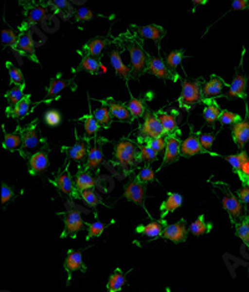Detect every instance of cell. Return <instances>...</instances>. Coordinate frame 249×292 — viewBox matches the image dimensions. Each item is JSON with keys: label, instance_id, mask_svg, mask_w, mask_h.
<instances>
[{"label": "cell", "instance_id": "cell-1", "mask_svg": "<svg viewBox=\"0 0 249 292\" xmlns=\"http://www.w3.org/2000/svg\"><path fill=\"white\" fill-rule=\"evenodd\" d=\"M113 160H115L113 162L115 166L120 167L124 172V174L127 175L135 167L143 162V158H142L137 143H133L127 138H122L116 144V148L113 152Z\"/></svg>", "mask_w": 249, "mask_h": 292}, {"label": "cell", "instance_id": "cell-2", "mask_svg": "<svg viewBox=\"0 0 249 292\" xmlns=\"http://www.w3.org/2000/svg\"><path fill=\"white\" fill-rule=\"evenodd\" d=\"M203 79L182 80V92L178 97V104L183 110L190 111L193 106L203 101Z\"/></svg>", "mask_w": 249, "mask_h": 292}, {"label": "cell", "instance_id": "cell-3", "mask_svg": "<svg viewBox=\"0 0 249 292\" xmlns=\"http://www.w3.org/2000/svg\"><path fill=\"white\" fill-rule=\"evenodd\" d=\"M21 136H23V143H21V147H20L19 153L24 159L29 160V158L34 155L33 153L34 149L48 143L46 139L40 138L39 129H37V120H34L28 126L23 127L21 128Z\"/></svg>", "mask_w": 249, "mask_h": 292}, {"label": "cell", "instance_id": "cell-4", "mask_svg": "<svg viewBox=\"0 0 249 292\" xmlns=\"http://www.w3.org/2000/svg\"><path fill=\"white\" fill-rule=\"evenodd\" d=\"M126 49L130 52L131 59V70H132L133 79H139L142 73L146 72L150 61V55L143 50L141 44L137 42V40L131 39L127 40Z\"/></svg>", "mask_w": 249, "mask_h": 292}, {"label": "cell", "instance_id": "cell-5", "mask_svg": "<svg viewBox=\"0 0 249 292\" xmlns=\"http://www.w3.org/2000/svg\"><path fill=\"white\" fill-rule=\"evenodd\" d=\"M81 214L82 209L80 206L70 202L66 203V213H64V225H65V228H64L61 235H60L61 239L68 238V236L75 238L76 234L82 230L86 223H84V220H82Z\"/></svg>", "mask_w": 249, "mask_h": 292}, {"label": "cell", "instance_id": "cell-6", "mask_svg": "<svg viewBox=\"0 0 249 292\" xmlns=\"http://www.w3.org/2000/svg\"><path fill=\"white\" fill-rule=\"evenodd\" d=\"M20 5L24 6V20L23 25L20 26L19 30H29V29H34L39 21L45 19L48 17V6L45 4H35L34 1H26L23 3L20 1Z\"/></svg>", "mask_w": 249, "mask_h": 292}, {"label": "cell", "instance_id": "cell-7", "mask_svg": "<svg viewBox=\"0 0 249 292\" xmlns=\"http://www.w3.org/2000/svg\"><path fill=\"white\" fill-rule=\"evenodd\" d=\"M33 34H34V29H29V30H20L19 31V40L15 46L14 53H17L18 56H25L30 59L31 61L35 64H39V59L36 56V51H35L34 39H33Z\"/></svg>", "mask_w": 249, "mask_h": 292}, {"label": "cell", "instance_id": "cell-8", "mask_svg": "<svg viewBox=\"0 0 249 292\" xmlns=\"http://www.w3.org/2000/svg\"><path fill=\"white\" fill-rule=\"evenodd\" d=\"M164 131L163 126H162L160 117L157 113H146L144 117V122L142 123L141 128H140V136L139 140H146V139H153V138L163 137Z\"/></svg>", "mask_w": 249, "mask_h": 292}, {"label": "cell", "instance_id": "cell-9", "mask_svg": "<svg viewBox=\"0 0 249 292\" xmlns=\"http://www.w3.org/2000/svg\"><path fill=\"white\" fill-rule=\"evenodd\" d=\"M124 197L126 198L128 202H132L135 203V204L142 206V208L144 209V211L147 213V215L151 218V220H153L152 216L148 213L147 208H146V203H144V200H146V184L140 182L137 178H133V179H131L130 182L124 186Z\"/></svg>", "mask_w": 249, "mask_h": 292}, {"label": "cell", "instance_id": "cell-10", "mask_svg": "<svg viewBox=\"0 0 249 292\" xmlns=\"http://www.w3.org/2000/svg\"><path fill=\"white\" fill-rule=\"evenodd\" d=\"M222 204H223V208L226 209L234 224H238V223L243 222L246 219V210L243 208V204L241 203V200L238 199V197H235L234 194L230 190V188H227L226 194L222 199Z\"/></svg>", "mask_w": 249, "mask_h": 292}, {"label": "cell", "instance_id": "cell-11", "mask_svg": "<svg viewBox=\"0 0 249 292\" xmlns=\"http://www.w3.org/2000/svg\"><path fill=\"white\" fill-rule=\"evenodd\" d=\"M49 149L48 143L44 144L40 151L35 152L34 155H31L28 160V168H29V174L35 177V175L43 173L44 171H46L49 167Z\"/></svg>", "mask_w": 249, "mask_h": 292}, {"label": "cell", "instance_id": "cell-12", "mask_svg": "<svg viewBox=\"0 0 249 292\" xmlns=\"http://www.w3.org/2000/svg\"><path fill=\"white\" fill-rule=\"evenodd\" d=\"M181 149L182 143L181 140H179V133L167 136V137H166V149H164L163 160H162V164L161 167H160V169L177 162L178 158L182 155Z\"/></svg>", "mask_w": 249, "mask_h": 292}, {"label": "cell", "instance_id": "cell-13", "mask_svg": "<svg viewBox=\"0 0 249 292\" xmlns=\"http://www.w3.org/2000/svg\"><path fill=\"white\" fill-rule=\"evenodd\" d=\"M146 73H150L153 76L159 77L162 80H172V81H177L179 79V76L177 73L172 72L168 69V66L166 65V62L159 56H150V61H148L147 70Z\"/></svg>", "mask_w": 249, "mask_h": 292}, {"label": "cell", "instance_id": "cell-14", "mask_svg": "<svg viewBox=\"0 0 249 292\" xmlns=\"http://www.w3.org/2000/svg\"><path fill=\"white\" fill-rule=\"evenodd\" d=\"M51 183L59 189L61 193L66 194L71 199H81L80 198V191L77 190L75 182L72 180V177L69 173V166L66 167L65 171L62 172L61 174L57 175L54 180H51Z\"/></svg>", "mask_w": 249, "mask_h": 292}, {"label": "cell", "instance_id": "cell-15", "mask_svg": "<svg viewBox=\"0 0 249 292\" xmlns=\"http://www.w3.org/2000/svg\"><path fill=\"white\" fill-rule=\"evenodd\" d=\"M188 233H190V230L187 229L186 220L181 219L175 224L167 225L163 234H162V238L170 240L175 244H178V242L186 241Z\"/></svg>", "mask_w": 249, "mask_h": 292}, {"label": "cell", "instance_id": "cell-16", "mask_svg": "<svg viewBox=\"0 0 249 292\" xmlns=\"http://www.w3.org/2000/svg\"><path fill=\"white\" fill-rule=\"evenodd\" d=\"M242 65L237 70L234 79H233L232 84L230 86V91L227 93L228 97H237V99H242L247 101V85H248V76L241 72Z\"/></svg>", "mask_w": 249, "mask_h": 292}, {"label": "cell", "instance_id": "cell-17", "mask_svg": "<svg viewBox=\"0 0 249 292\" xmlns=\"http://www.w3.org/2000/svg\"><path fill=\"white\" fill-rule=\"evenodd\" d=\"M232 138L233 142L237 144V147L241 149V152L244 149V146L249 142V112L247 108V116L243 121L234 124L232 127Z\"/></svg>", "mask_w": 249, "mask_h": 292}, {"label": "cell", "instance_id": "cell-18", "mask_svg": "<svg viewBox=\"0 0 249 292\" xmlns=\"http://www.w3.org/2000/svg\"><path fill=\"white\" fill-rule=\"evenodd\" d=\"M199 133H192L190 137H187L186 139L182 142V149L181 155L184 158H191L196 155H202V153H207L203 149L199 140Z\"/></svg>", "mask_w": 249, "mask_h": 292}, {"label": "cell", "instance_id": "cell-19", "mask_svg": "<svg viewBox=\"0 0 249 292\" xmlns=\"http://www.w3.org/2000/svg\"><path fill=\"white\" fill-rule=\"evenodd\" d=\"M75 80L70 79V80H65L61 77V73H57L56 76L53 77L50 80V85H49L48 87V93H46V97L41 102H50L49 100L53 99V97H57L60 92L65 90L68 87H74Z\"/></svg>", "mask_w": 249, "mask_h": 292}, {"label": "cell", "instance_id": "cell-20", "mask_svg": "<svg viewBox=\"0 0 249 292\" xmlns=\"http://www.w3.org/2000/svg\"><path fill=\"white\" fill-rule=\"evenodd\" d=\"M64 267H65L66 273L69 274V278L71 277V274L76 273V271H82L86 273V265L84 264V258H82V251H75L69 250L66 260L64 262Z\"/></svg>", "mask_w": 249, "mask_h": 292}, {"label": "cell", "instance_id": "cell-21", "mask_svg": "<svg viewBox=\"0 0 249 292\" xmlns=\"http://www.w3.org/2000/svg\"><path fill=\"white\" fill-rule=\"evenodd\" d=\"M102 102L108 107L113 120H117L119 122H127V123H130L131 120H132V116H131L126 104L120 103V102L115 101L113 99L102 100Z\"/></svg>", "mask_w": 249, "mask_h": 292}, {"label": "cell", "instance_id": "cell-22", "mask_svg": "<svg viewBox=\"0 0 249 292\" xmlns=\"http://www.w3.org/2000/svg\"><path fill=\"white\" fill-rule=\"evenodd\" d=\"M81 61H80V65L77 66L76 71H86V72L91 73V75H101V73H106L107 69L101 64V61L95 57H91L86 53L81 52Z\"/></svg>", "mask_w": 249, "mask_h": 292}, {"label": "cell", "instance_id": "cell-23", "mask_svg": "<svg viewBox=\"0 0 249 292\" xmlns=\"http://www.w3.org/2000/svg\"><path fill=\"white\" fill-rule=\"evenodd\" d=\"M166 226H167L166 220H152L150 224L139 225L136 228V233L147 236L150 239H157V238H161Z\"/></svg>", "mask_w": 249, "mask_h": 292}, {"label": "cell", "instance_id": "cell-24", "mask_svg": "<svg viewBox=\"0 0 249 292\" xmlns=\"http://www.w3.org/2000/svg\"><path fill=\"white\" fill-rule=\"evenodd\" d=\"M108 44H110V40L107 37H95V39L89 40V42H86L85 45L82 46L81 52L100 60L102 56V51Z\"/></svg>", "mask_w": 249, "mask_h": 292}, {"label": "cell", "instance_id": "cell-25", "mask_svg": "<svg viewBox=\"0 0 249 292\" xmlns=\"http://www.w3.org/2000/svg\"><path fill=\"white\" fill-rule=\"evenodd\" d=\"M110 61L111 65H112L113 70L116 72L117 76L122 77L124 81L127 82L130 77H132V70H131L130 66L127 65H124V61H122L121 57V52L119 50H113L111 51L110 53Z\"/></svg>", "mask_w": 249, "mask_h": 292}, {"label": "cell", "instance_id": "cell-26", "mask_svg": "<svg viewBox=\"0 0 249 292\" xmlns=\"http://www.w3.org/2000/svg\"><path fill=\"white\" fill-rule=\"evenodd\" d=\"M132 28H135L136 33L142 39L153 40V41H156L157 44H160V41H161L164 35H166V31H164V29L162 28V26L153 25V24L144 26H132Z\"/></svg>", "mask_w": 249, "mask_h": 292}, {"label": "cell", "instance_id": "cell-27", "mask_svg": "<svg viewBox=\"0 0 249 292\" xmlns=\"http://www.w3.org/2000/svg\"><path fill=\"white\" fill-rule=\"evenodd\" d=\"M30 104H31V96L25 95L24 99L20 102H18L15 106H8L5 108L6 117L9 118H15V120H20V118L25 117L30 111Z\"/></svg>", "mask_w": 249, "mask_h": 292}, {"label": "cell", "instance_id": "cell-28", "mask_svg": "<svg viewBox=\"0 0 249 292\" xmlns=\"http://www.w3.org/2000/svg\"><path fill=\"white\" fill-rule=\"evenodd\" d=\"M224 86L230 87L231 85L226 84L221 77L212 75L211 80L208 82H206L203 86V100L206 99H213L215 96L221 95L222 90H223Z\"/></svg>", "mask_w": 249, "mask_h": 292}, {"label": "cell", "instance_id": "cell-29", "mask_svg": "<svg viewBox=\"0 0 249 292\" xmlns=\"http://www.w3.org/2000/svg\"><path fill=\"white\" fill-rule=\"evenodd\" d=\"M167 195V199L164 200L161 204V206H160V210H161V219H164L168 214L173 213L175 210L181 208L182 203H183V197H182L179 193H171L170 191Z\"/></svg>", "mask_w": 249, "mask_h": 292}, {"label": "cell", "instance_id": "cell-30", "mask_svg": "<svg viewBox=\"0 0 249 292\" xmlns=\"http://www.w3.org/2000/svg\"><path fill=\"white\" fill-rule=\"evenodd\" d=\"M202 102L206 104V107H204V110H203L204 121L207 122V124H210V126L214 127L215 122L219 120V116H221L222 110L219 108L218 103L213 99H206V100H203Z\"/></svg>", "mask_w": 249, "mask_h": 292}, {"label": "cell", "instance_id": "cell-31", "mask_svg": "<svg viewBox=\"0 0 249 292\" xmlns=\"http://www.w3.org/2000/svg\"><path fill=\"white\" fill-rule=\"evenodd\" d=\"M4 140H3V148L9 151V152H14L17 149H20L21 143H23V136H21V127H17V132L8 133L3 126Z\"/></svg>", "mask_w": 249, "mask_h": 292}, {"label": "cell", "instance_id": "cell-32", "mask_svg": "<svg viewBox=\"0 0 249 292\" xmlns=\"http://www.w3.org/2000/svg\"><path fill=\"white\" fill-rule=\"evenodd\" d=\"M48 8H51V10L56 13L57 15L62 17V19L69 20L72 15L75 14L74 6L70 1H65V0H55V1H48L45 4Z\"/></svg>", "mask_w": 249, "mask_h": 292}, {"label": "cell", "instance_id": "cell-33", "mask_svg": "<svg viewBox=\"0 0 249 292\" xmlns=\"http://www.w3.org/2000/svg\"><path fill=\"white\" fill-rule=\"evenodd\" d=\"M102 162H104V153H102L101 146L100 144H95V146L90 147V149H89L88 160H86V164L84 166L82 171H95V169L99 168Z\"/></svg>", "mask_w": 249, "mask_h": 292}, {"label": "cell", "instance_id": "cell-34", "mask_svg": "<svg viewBox=\"0 0 249 292\" xmlns=\"http://www.w3.org/2000/svg\"><path fill=\"white\" fill-rule=\"evenodd\" d=\"M157 115H159L160 121H161L162 126H163L164 136H166V137H167V136L176 135V133H179L177 120H176V117L172 113H167L161 111V112H159Z\"/></svg>", "mask_w": 249, "mask_h": 292}, {"label": "cell", "instance_id": "cell-35", "mask_svg": "<svg viewBox=\"0 0 249 292\" xmlns=\"http://www.w3.org/2000/svg\"><path fill=\"white\" fill-rule=\"evenodd\" d=\"M96 178L90 174V172L80 171L75 178V186H76L77 190L81 193L84 190H89V189H93L96 186Z\"/></svg>", "mask_w": 249, "mask_h": 292}, {"label": "cell", "instance_id": "cell-36", "mask_svg": "<svg viewBox=\"0 0 249 292\" xmlns=\"http://www.w3.org/2000/svg\"><path fill=\"white\" fill-rule=\"evenodd\" d=\"M89 149H90L89 144H85V142L81 139H77V142L74 146L66 147V148L64 147V151H66L69 157H70L71 159L77 160V162L82 160L89 155Z\"/></svg>", "mask_w": 249, "mask_h": 292}, {"label": "cell", "instance_id": "cell-37", "mask_svg": "<svg viewBox=\"0 0 249 292\" xmlns=\"http://www.w3.org/2000/svg\"><path fill=\"white\" fill-rule=\"evenodd\" d=\"M124 285H126V275H124L120 267H116L106 284L107 292H120Z\"/></svg>", "mask_w": 249, "mask_h": 292}, {"label": "cell", "instance_id": "cell-38", "mask_svg": "<svg viewBox=\"0 0 249 292\" xmlns=\"http://www.w3.org/2000/svg\"><path fill=\"white\" fill-rule=\"evenodd\" d=\"M126 107L130 111L131 116L133 118H140L144 115V113H147V106H146V102L144 100L142 99H135L133 96H131L130 102L126 103Z\"/></svg>", "mask_w": 249, "mask_h": 292}, {"label": "cell", "instance_id": "cell-39", "mask_svg": "<svg viewBox=\"0 0 249 292\" xmlns=\"http://www.w3.org/2000/svg\"><path fill=\"white\" fill-rule=\"evenodd\" d=\"M211 229H212V224L207 223L206 219H204V215L203 214H201V215H199L198 218H197V219L190 225L188 230H190V233L192 234V235L201 236L207 233H210Z\"/></svg>", "mask_w": 249, "mask_h": 292}, {"label": "cell", "instance_id": "cell-40", "mask_svg": "<svg viewBox=\"0 0 249 292\" xmlns=\"http://www.w3.org/2000/svg\"><path fill=\"white\" fill-rule=\"evenodd\" d=\"M99 101L101 102L102 106L93 111L92 115L93 117H95V120L100 123V126L104 127V128H107V127L111 124V122H112V116H111L108 107L102 102V100H99Z\"/></svg>", "mask_w": 249, "mask_h": 292}, {"label": "cell", "instance_id": "cell-41", "mask_svg": "<svg viewBox=\"0 0 249 292\" xmlns=\"http://www.w3.org/2000/svg\"><path fill=\"white\" fill-rule=\"evenodd\" d=\"M224 160H227L228 163L231 164V167L233 168V172H234L235 174H237V172L244 166L249 160L248 155H247L246 151H242L241 153H238V155H226L224 157Z\"/></svg>", "mask_w": 249, "mask_h": 292}, {"label": "cell", "instance_id": "cell-42", "mask_svg": "<svg viewBox=\"0 0 249 292\" xmlns=\"http://www.w3.org/2000/svg\"><path fill=\"white\" fill-rule=\"evenodd\" d=\"M80 198L84 200V203L88 205L89 208H97L99 205L104 204L102 198L100 197L99 194L93 190V189H89V190L81 191V193H80Z\"/></svg>", "mask_w": 249, "mask_h": 292}, {"label": "cell", "instance_id": "cell-43", "mask_svg": "<svg viewBox=\"0 0 249 292\" xmlns=\"http://www.w3.org/2000/svg\"><path fill=\"white\" fill-rule=\"evenodd\" d=\"M24 90H25V85L23 86H12L9 88V91H6L4 97L8 100V106H15L18 102H20L24 99Z\"/></svg>", "mask_w": 249, "mask_h": 292}, {"label": "cell", "instance_id": "cell-44", "mask_svg": "<svg viewBox=\"0 0 249 292\" xmlns=\"http://www.w3.org/2000/svg\"><path fill=\"white\" fill-rule=\"evenodd\" d=\"M5 66L9 71V76H10V86H23V85H25V80H24L23 72L20 71V69L15 68V65H13L10 61H6Z\"/></svg>", "mask_w": 249, "mask_h": 292}, {"label": "cell", "instance_id": "cell-45", "mask_svg": "<svg viewBox=\"0 0 249 292\" xmlns=\"http://www.w3.org/2000/svg\"><path fill=\"white\" fill-rule=\"evenodd\" d=\"M79 121H81L84 123V127H85V132L88 136H95L97 132H99L100 129H101V126H100L99 122L95 120L93 115H85L82 116L80 118Z\"/></svg>", "mask_w": 249, "mask_h": 292}, {"label": "cell", "instance_id": "cell-46", "mask_svg": "<svg viewBox=\"0 0 249 292\" xmlns=\"http://www.w3.org/2000/svg\"><path fill=\"white\" fill-rule=\"evenodd\" d=\"M184 57V50H175L172 52H170L166 57V65L168 66L172 72L177 73V68H178L179 65H181L182 60Z\"/></svg>", "mask_w": 249, "mask_h": 292}, {"label": "cell", "instance_id": "cell-47", "mask_svg": "<svg viewBox=\"0 0 249 292\" xmlns=\"http://www.w3.org/2000/svg\"><path fill=\"white\" fill-rule=\"evenodd\" d=\"M110 224H105L102 222H95V223H86V226H88V235H86V240L95 239V238H99L102 235V233L105 231V229L107 228Z\"/></svg>", "mask_w": 249, "mask_h": 292}, {"label": "cell", "instance_id": "cell-48", "mask_svg": "<svg viewBox=\"0 0 249 292\" xmlns=\"http://www.w3.org/2000/svg\"><path fill=\"white\" fill-rule=\"evenodd\" d=\"M235 235L243 241L247 247H249V218H246L243 222L235 224Z\"/></svg>", "mask_w": 249, "mask_h": 292}, {"label": "cell", "instance_id": "cell-49", "mask_svg": "<svg viewBox=\"0 0 249 292\" xmlns=\"http://www.w3.org/2000/svg\"><path fill=\"white\" fill-rule=\"evenodd\" d=\"M218 121L221 122L222 126H230V124L234 126V124L243 121V118L238 115V113H233L228 110H222V113L221 116H219V120H218Z\"/></svg>", "mask_w": 249, "mask_h": 292}, {"label": "cell", "instance_id": "cell-50", "mask_svg": "<svg viewBox=\"0 0 249 292\" xmlns=\"http://www.w3.org/2000/svg\"><path fill=\"white\" fill-rule=\"evenodd\" d=\"M18 40H19V34H17L12 29H4L1 31V42H3L4 46H9L14 50L18 44Z\"/></svg>", "mask_w": 249, "mask_h": 292}, {"label": "cell", "instance_id": "cell-51", "mask_svg": "<svg viewBox=\"0 0 249 292\" xmlns=\"http://www.w3.org/2000/svg\"><path fill=\"white\" fill-rule=\"evenodd\" d=\"M44 121L48 126L57 127L61 123V113L57 110H55V108H51V110L46 111L44 113Z\"/></svg>", "mask_w": 249, "mask_h": 292}, {"label": "cell", "instance_id": "cell-52", "mask_svg": "<svg viewBox=\"0 0 249 292\" xmlns=\"http://www.w3.org/2000/svg\"><path fill=\"white\" fill-rule=\"evenodd\" d=\"M142 143H146L150 148H152L157 155L161 153L163 149H166V136L159 138H153V139H146V140H139Z\"/></svg>", "mask_w": 249, "mask_h": 292}, {"label": "cell", "instance_id": "cell-53", "mask_svg": "<svg viewBox=\"0 0 249 292\" xmlns=\"http://www.w3.org/2000/svg\"><path fill=\"white\" fill-rule=\"evenodd\" d=\"M137 146H139L142 158H143V160L147 162L148 166H150V163H152L153 160L157 159V155H157L152 148H150L147 144L142 143V142H137Z\"/></svg>", "mask_w": 249, "mask_h": 292}, {"label": "cell", "instance_id": "cell-54", "mask_svg": "<svg viewBox=\"0 0 249 292\" xmlns=\"http://www.w3.org/2000/svg\"><path fill=\"white\" fill-rule=\"evenodd\" d=\"M199 140H201V144L203 147V149L206 151L207 153H210L212 155H218L215 153L210 152L211 148H212L213 143H214L215 140V135L213 133H199Z\"/></svg>", "mask_w": 249, "mask_h": 292}, {"label": "cell", "instance_id": "cell-55", "mask_svg": "<svg viewBox=\"0 0 249 292\" xmlns=\"http://www.w3.org/2000/svg\"><path fill=\"white\" fill-rule=\"evenodd\" d=\"M136 178L140 180V182L143 183V184H147V183H151L153 182V180H156L155 173H153L152 168H151L150 166L143 167V168L140 171L139 174L136 175Z\"/></svg>", "mask_w": 249, "mask_h": 292}, {"label": "cell", "instance_id": "cell-56", "mask_svg": "<svg viewBox=\"0 0 249 292\" xmlns=\"http://www.w3.org/2000/svg\"><path fill=\"white\" fill-rule=\"evenodd\" d=\"M93 17V13L91 12V9L81 6L80 9H77L76 15H75V20L76 23H82V21H89Z\"/></svg>", "mask_w": 249, "mask_h": 292}, {"label": "cell", "instance_id": "cell-57", "mask_svg": "<svg viewBox=\"0 0 249 292\" xmlns=\"http://www.w3.org/2000/svg\"><path fill=\"white\" fill-rule=\"evenodd\" d=\"M15 197V193L12 187H9L6 183H1V204L6 205L13 198Z\"/></svg>", "mask_w": 249, "mask_h": 292}, {"label": "cell", "instance_id": "cell-58", "mask_svg": "<svg viewBox=\"0 0 249 292\" xmlns=\"http://www.w3.org/2000/svg\"><path fill=\"white\" fill-rule=\"evenodd\" d=\"M237 175L241 179L243 187H249V160L237 172Z\"/></svg>", "mask_w": 249, "mask_h": 292}, {"label": "cell", "instance_id": "cell-59", "mask_svg": "<svg viewBox=\"0 0 249 292\" xmlns=\"http://www.w3.org/2000/svg\"><path fill=\"white\" fill-rule=\"evenodd\" d=\"M238 199L241 200L242 204L248 205L249 204V187H242L237 190Z\"/></svg>", "mask_w": 249, "mask_h": 292}, {"label": "cell", "instance_id": "cell-60", "mask_svg": "<svg viewBox=\"0 0 249 292\" xmlns=\"http://www.w3.org/2000/svg\"><path fill=\"white\" fill-rule=\"evenodd\" d=\"M232 9L234 10H244V9H249V1L248 0H234L232 3Z\"/></svg>", "mask_w": 249, "mask_h": 292}, {"label": "cell", "instance_id": "cell-61", "mask_svg": "<svg viewBox=\"0 0 249 292\" xmlns=\"http://www.w3.org/2000/svg\"><path fill=\"white\" fill-rule=\"evenodd\" d=\"M206 3H207L206 0H195V1H193L195 6L196 5H204V4H206Z\"/></svg>", "mask_w": 249, "mask_h": 292}, {"label": "cell", "instance_id": "cell-62", "mask_svg": "<svg viewBox=\"0 0 249 292\" xmlns=\"http://www.w3.org/2000/svg\"><path fill=\"white\" fill-rule=\"evenodd\" d=\"M71 3L76 4V5H80V4H84L85 1H84V0H79V1H71Z\"/></svg>", "mask_w": 249, "mask_h": 292}, {"label": "cell", "instance_id": "cell-63", "mask_svg": "<svg viewBox=\"0 0 249 292\" xmlns=\"http://www.w3.org/2000/svg\"><path fill=\"white\" fill-rule=\"evenodd\" d=\"M248 274H249V266H248Z\"/></svg>", "mask_w": 249, "mask_h": 292}]
</instances>
